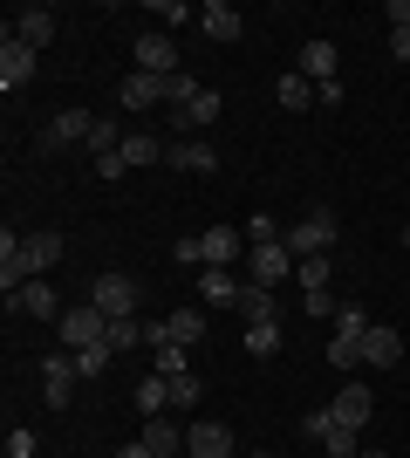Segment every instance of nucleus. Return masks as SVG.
<instances>
[{
    "label": "nucleus",
    "mask_w": 410,
    "mask_h": 458,
    "mask_svg": "<svg viewBox=\"0 0 410 458\" xmlns=\"http://www.w3.org/2000/svg\"><path fill=\"white\" fill-rule=\"evenodd\" d=\"M335 240H342V226H335V212H329V206L301 212V219L288 226V253H294V260H314V253H335Z\"/></svg>",
    "instance_id": "f257e3e1"
},
{
    "label": "nucleus",
    "mask_w": 410,
    "mask_h": 458,
    "mask_svg": "<svg viewBox=\"0 0 410 458\" xmlns=\"http://www.w3.org/2000/svg\"><path fill=\"white\" fill-rule=\"evenodd\" d=\"M55 328H62V343H69V349H103V335H110V315H103L96 301H69Z\"/></svg>",
    "instance_id": "f03ea898"
},
{
    "label": "nucleus",
    "mask_w": 410,
    "mask_h": 458,
    "mask_svg": "<svg viewBox=\"0 0 410 458\" xmlns=\"http://www.w3.org/2000/svg\"><path fill=\"white\" fill-rule=\"evenodd\" d=\"M62 308H69V301L48 287V274H35L21 294H7V315H28V322H62Z\"/></svg>",
    "instance_id": "7ed1b4c3"
},
{
    "label": "nucleus",
    "mask_w": 410,
    "mask_h": 458,
    "mask_svg": "<svg viewBox=\"0 0 410 458\" xmlns=\"http://www.w3.org/2000/svg\"><path fill=\"white\" fill-rule=\"evenodd\" d=\"M7 35L14 41H28V48H48V41L62 35V21H55V7H41V0H28V7H14V21H7Z\"/></svg>",
    "instance_id": "20e7f679"
},
{
    "label": "nucleus",
    "mask_w": 410,
    "mask_h": 458,
    "mask_svg": "<svg viewBox=\"0 0 410 458\" xmlns=\"http://www.w3.org/2000/svg\"><path fill=\"white\" fill-rule=\"evenodd\" d=\"M294 274V253H288V240H267V247H247V281L254 287H280Z\"/></svg>",
    "instance_id": "39448f33"
},
{
    "label": "nucleus",
    "mask_w": 410,
    "mask_h": 458,
    "mask_svg": "<svg viewBox=\"0 0 410 458\" xmlns=\"http://www.w3.org/2000/svg\"><path fill=\"white\" fill-rule=\"evenodd\" d=\"M164 165H172V172H192V178H213L219 172V144L213 137H172Z\"/></svg>",
    "instance_id": "423d86ee"
},
{
    "label": "nucleus",
    "mask_w": 410,
    "mask_h": 458,
    "mask_svg": "<svg viewBox=\"0 0 410 458\" xmlns=\"http://www.w3.org/2000/svg\"><path fill=\"white\" fill-rule=\"evenodd\" d=\"M89 301H96L110 322H123V315H137V281L130 274H96V281H89Z\"/></svg>",
    "instance_id": "0eeeda50"
},
{
    "label": "nucleus",
    "mask_w": 410,
    "mask_h": 458,
    "mask_svg": "<svg viewBox=\"0 0 410 458\" xmlns=\"http://www.w3.org/2000/svg\"><path fill=\"white\" fill-rule=\"evenodd\" d=\"M137 69H144V76H178V69H185V62H178V41L164 35V28H151V35H137Z\"/></svg>",
    "instance_id": "6e6552de"
},
{
    "label": "nucleus",
    "mask_w": 410,
    "mask_h": 458,
    "mask_svg": "<svg viewBox=\"0 0 410 458\" xmlns=\"http://www.w3.org/2000/svg\"><path fill=\"white\" fill-rule=\"evenodd\" d=\"M82 383V369H76V356H41V403L48 411H69V390Z\"/></svg>",
    "instance_id": "1a4fd4ad"
},
{
    "label": "nucleus",
    "mask_w": 410,
    "mask_h": 458,
    "mask_svg": "<svg viewBox=\"0 0 410 458\" xmlns=\"http://www.w3.org/2000/svg\"><path fill=\"white\" fill-rule=\"evenodd\" d=\"M35 48H28V41H14V35H7V41H0V89H7V96H21V89H28V82H35Z\"/></svg>",
    "instance_id": "9d476101"
},
{
    "label": "nucleus",
    "mask_w": 410,
    "mask_h": 458,
    "mask_svg": "<svg viewBox=\"0 0 410 458\" xmlns=\"http://www.w3.org/2000/svg\"><path fill=\"white\" fill-rule=\"evenodd\" d=\"M28 281H35V267H28V240H21V233H0V294H21Z\"/></svg>",
    "instance_id": "9b49d317"
},
{
    "label": "nucleus",
    "mask_w": 410,
    "mask_h": 458,
    "mask_svg": "<svg viewBox=\"0 0 410 458\" xmlns=\"http://www.w3.org/2000/svg\"><path fill=\"white\" fill-rule=\"evenodd\" d=\"M329 411H335V424H349V431H363V424L376 418V390H370V383H342Z\"/></svg>",
    "instance_id": "f8f14e48"
},
{
    "label": "nucleus",
    "mask_w": 410,
    "mask_h": 458,
    "mask_svg": "<svg viewBox=\"0 0 410 458\" xmlns=\"http://www.w3.org/2000/svg\"><path fill=\"white\" fill-rule=\"evenodd\" d=\"M294 69H301L314 89H322V82H342V76H335V69H342V48L314 35V41H301V62H294Z\"/></svg>",
    "instance_id": "ddd939ff"
},
{
    "label": "nucleus",
    "mask_w": 410,
    "mask_h": 458,
    "mask_svg": "<svg viewBox=\"0 0 410 458\" xmlns=\"http://www.w3.org/2000/svg\"><path fill=\"white\" fill-rule=\"evenodd\" d=\"M185 452L192 458H233V431H226L219 418H198L192 431H185Z\"/></svg>",
    "instance_id": "4468645a"
},
{
    "label": "nucleus",
    "mask_w": 410,
    "mask_h": 458,
    "mask_svg": "<svg viewBox=\"0 0 410 458\" xmlns=\"http://www.w3.org/2000/svg\"><path fill=\"white\" fill-rule=\"evenodd\" d=\"M117 103L123 110H157V103H164V76H144V69L117 76Z\"/></svg>",
    "instance_id": "2eb2a0df"
},
{
    "label": "nucleus",
    "mask_w": 410,
    "mask_h": 458,
    "mask_svg": "<svg viewBox=\"0 0 410 458\" xmlns=\"http://www.w3.org/2000/svg\"><path fill=\"white\" fill-rule=\"evenodd\" d=\"M89 131H96V116H89V110H62V116H48V131H41V151H62V144H82Z\"/></svg>",
    "instance_id": "dca6fc26"
},
{
    "label": "nucleus",
    "mask_w": 410,
    "mask_h": 458,
    "mask_svg": "<svg viewBox=\"0 0 410 458\" xmlns=\"http://www.w3.org/2000/svg\"><path fill=\"white\" fill-rule=\"evenodd\" d=\"M239 287L247 281H233V267H198V301L205 308H239Z\"/></svg>",
    "instance_id": "f3484780"
},
{
    "label": "nucleus",
    "mask_w": 410,
    "mask_h": 458,
    "mask_svg": "<svg viewBox=\"0 0 410 458\" xmlns=\"http://www.w3.org/2000/svg\"><path fill=\"white\" fill-rule=\"evenodd\" d=\"M239 247H247V233H233V226H205L198 233V260H205V267H233Z\"/></svg>",
    "instance_id": "a211bd4d"
},
{
    "label": "nucleus",
    "mask_w": 410,
    "mask_h": 458,
    "mask_svg": "<svg viewBox=\"0 0 410 458\" xmlns=\"http://www.w3.org/2000/svg\"><path fill=\"white\" fill-rule=\"evenodd\" d=\"M198 28H205V41H239L247 35V21H239L226 0H205V7H198Z\"/></svg>",
    "instance_id": "6ab92c4d"
},
{
    "label": "nucleus",
    "mask_w": 410,
    "mask_h": 458,
    "mask_svg": "<svg viewBox=\"0 0 410 458\" xmlns=\"http://www.w3.org/2000/svg\"><path fill=\"white\" fill-rule=\"evenodd\" d=\"M363 363H376V369H397V363H404V335L376 322L370 335H363Z\"/></svg>",
    "instance_id": "aec40b11"
},
{
    "label": "nucleus",
    "mask_w": 410,
    "mask_h": 458,
    "mask_svg": "<svg viewBox=\"0 0 410 458\" xmlns=\"http://www.w3.org/2000/svg\"><path fill=\"white\" fill-rule=\"evenodd\" d=\"M219 123V89H198L185 110H172V131H213Z\"/></svg>",
    "instance_id": "412c9836"
},
{
    "label": "nucleus",
    "mask_w": 410,
    "mask_h": 458,
    "mask_svg": "<svg viewBox=\"0 0 410 458\" xmlns=\"http://www.w3.org/2000/svg\"><path fill=\"white\" fill-rule=\"evenodd\" d=\"M164 151H172V144H164V137H157V131H130V137H123V165H130V172H137V165H164Z\"/></svg>",
    "instance_id": "4be33fe9"
},
{
    "label": "nucleus",
    "mask_w": 410,
    "mask_h": 458,
    "mask_svg": "<svg viewBox=\"0 0 410 458\" xmlns=\"http://www.w3.org/2000/svg\"><path fill=\"white\" fill-rule=\"evenodd\" d=\"M164 328H172V343H178V349L205 343V308H172V315H164Z\"/></svg>",
    "instance_id": "5701e85b"
},
{
    "label": "nucleus",
    "mask_w": 410,
    "mask_h": 458,
    "mask_svg": "<svg viewBox=\"0 0 410 458\" xmlns=\"http://www.w3.org/2000/svg\"><path fill=\"white\" fill-rule=\"evenodd\" d=\"M21 240H28V267H35V274H48L62 260V233L41 226V233H21Z\"/></svg>",
    "instance_id": "b1692460"
},
{
    "label": "nucleus",
    "mask_w": 410,
    "mask_h": 458,
    "mask_svg": "<svg viewBox=\"0 0 410 458\" xmlns=\"http://www.w3.org/2000/svg\"><path fill=\"white\" fill-rule=\"evenodd\" d=\"M130 403L144 411V418H164V403H172V377H144L130 390Z\"/></svg>",
    "instance_id": "393cba45"
},
{
    "label": "nucleus",
    "mask_w": 410,
    "mask_h": 458,
    "mask_svg": "<svg viewBox=\"0 0 410 458\" xmlns=\"http://www.w3.org/2000/svg\"><path fill=\"white\" fill-rule=\"evenodd\" d=\"M144 445H151L157 458H178V452H185V438H178L172 418H144Z\"/></svg>",
    "instance_id": "a878e982"
},
{
    "label": "nucleus",
    "mask_w": 410,
    "mask_h": 458,
    "mask_svg": "<svg viewBox=\"0 0 410 458\" xmlns=\"http://www.w3.org/2000/svg\"><path fill=\"white\" fill-rule=\"evenodd\" d=\"M294 281H301V294H322V287L335 281V260H329V253H314V260H294Z\"/></svg>",
    "instance_id": "bb28decb"
},
{
    "label": "nucleus",
    "mask_w": 410,
    "mask_h": 458,
    "mask_svg": "<svg viewBox=\"0 0 410 458\" xmlns=\"http://www.w3.org/2000/svg\"><path fill=\"white\" fill-rule=\"evenodd\" d=\"M247 356H260V363H267V356H280V322H247Z\"/></svg>",
    "instance_id": "cd10ccee"
},
{
    "label": "nucleus",
    "mask_w": 410,
    "mask_h": 458,
    "mask_svg": "<svg viewBox=\"0 0 410 458\" xmlns=\"http://www.w3.org/2000/svg\"><path fill=\"white\" fill-rule=\"evenodd\" d=\"M233 315H247V322H273V287H254V281H247Z\"/></svg>",
    "instance_id": "c85d7f7f"
},
{
    "label": "nucleus",
    "mask_w": 410,
    "mask_h": 458,
    "mask_svg": "<svg viewBox=\"0 0 410 458\" xmlns=\"http://www.w3.org/2000/svg\"><path fill=\"white\" fill-rule=\"evenodd\" d=\"M273 96H280V110H308V103H314V82L301 76V69H294V76H280V82H273Z\"/></svg>",
    "instance_id": "c756f323"
},
{
    "label": "nucleus",
    "mask_w": 410,
    "mask_h": 458,
    "mask_svg": "<svg viewBox=\"0 0 410 458\" xmlns=\"http://www.w3.org/2000/svg\"><path fill=\"white\" fill-rule=\"evenodd\" d=\"M322 452H329V458H363V431H349V424H329V431H322Z\"/></svg>",
    "instance_id": "7c9ffc66"
},
{
    "label": "nucleus",
    "mask_w": 410,
    "mask_h": 458,
    "mask_svg": "<svg viewBox=\"0 0 410 458\" xmlns=\"http://www.w3.org/2000/svg\"><path fill=\"white\" fill-rule=\"evenodd\" d=\"M103 349H110V356H123V349H144V322H137V315H123V322H110V335H103Z\"/></svg>",
    "instance_id": "2f4dec72"
},
{
    "label": "nucleus",
    "mask_w": 410,
    "mask_h": 458,
    "mask_svg": "<svg viewBox=\"0 0 410 458\" xmlns=\"http://www.w3.org/2000/svg\"><path fill=\"white\" fill-rule=\"evenodd\" d=\"M370 315H363V308H356V301H342V315H335V343H363V335H370Z\"/></svg>",
    "instance_id": "473e14b6"
},
{
    "label": "nucleus",
    "mask_w": 410,
    "mask_h": 458,
    "mask_svg": "<svg viewBox=\"0 0 410 458\" xmlns=\"http://www.w3.org/2000/svg\"><path fill=\"white\" fill-rule=\"evenodd\" d=\"M110 363H117L110 349H76V369H82V383H96V377H103Z\"/></svg>",
    "instance_id": "72a5a7b5"
},
{
    "label": "nucleus",
    "mask_w": 410,
    "mask_h": 458,
    "mask_svg": "<svg viewBox=\"0 0 410 458\" xmlns=\"http://www.w3.org/2000/svg\"><path fill=\"white\" fill-rule=\"evenodd\" d=\"M356 363H363V343H329V369L335 377H349Z\"/></svg>",
    "instance_id": "f704fd0d"
},
{
    "label": "nucleus",
    "mask_w": 410,
    "mask_h": 458,
    "mask_svg": "<svg viewBox=\"0 0 410 458\" xmlns=\"http://www.w3.org/2000/svg\"><path fill=\"white\" fill-rule=\"evenodd\" d=\"M205 397V383H198V369H185V377H172V403L185 411V403H198Z\"/></svg>",
    "instance_id": "c9c22d12"
},
{
    "label": "nucleus",
    "mask_w": 410,
    "mask_h": 458,
    "mask_svg": "<svg viewBox=\"0 0 410 458\" xmlns=\"http://www.w3.org/2000/svg\"><path fill=\"white\" fill-rule=\"evenodd\" d=\"M239 233H247V247H267V240H280V226H273L267 212H254V219H247Z\"/></svg>",
    "instance_id": "e433bc0d"
},
{
    "label": "nucleus",
    "mask_w": 410,
    "mask_h": 458,
    "mask_svg": "<svg viewBox=\"0 0 410 458\" xmlns=\"http://www.w3.org/2000/svg\"><path fill=\"white\" fill-rule=\"evenodd\" d=\"M7 458H35V431H28V424L7 431Z\"/></svg>",
    "instance_id": "4c0bfd02"
},
{
    "label": "nucleus",
    "mask_w": 410,
    "mask_h": 458,
    "mask_svg": "<svg viewBox=\"0 0 410 458\" xmlns=\"http://www.w3.org/2000/svg\"><path fill=\"white\" fill-rule=\"evenodd\" d=\"M329 424H335V411H329V403H322V411H308V418H301V431H308V438L322 445V431H329Z\"/></svg>",
    "instance_id": "58836bf2"
},
{
    "label": "nucleus",
    "mask_w": 410,
    "mask_h": 458,
    "mask_svg": "<svg viewBox=\"0 0 410 458\" xmlns=\"http://www.w3.org/2000/svg\"><path fill=\"white\" fill-rule=\"evenodd\" d=\"M157 14H164V21H198V7H185V0H157Z\"/></svg>",
    "instance_id": "ea45409f"
},
{
    "label": "nucleus",
    "mask_w": 410,
    "mask_h": 458,
    "mask_svg": "<svg viewBox=\"0 0 410 458\" xmlns=\"http://www.w3.org/2000/svg\"><path fill=\"white\" fill-rule=\"evenodd\" d=\"M390 48H397V62H410V28H390Z\"/></svg>",
    "instance_id": "a19ab883"
},
{
    "label": "nucleus",
    "mask_w": 410,
    "mask_h": 458,
    "mask_svg": "<svg viewBox=\"0 0 410 458\" xmlns=\"http://www.w3.org/2000/svg\"><path fill=\"white\" fill-rule=\"evenodd\" d=\"M390 28H410V0H390Z\"/></svg>",
    "instance_id": "79ce46f5"
},
{
    "label": "nucleus",
    "mask_w": 410,
    "mask_h": 458,
    "mask_svg": "<svg viewBox=\"0 0 410 458\" xmlns=\"http://www.w3.org/2000/svg\"><path fill=\"white\" fill-rule=\"evenodd\" d=\"M117 458H157V452H151V445H144V438H137V445H123Z\"/></svg>",
    "instance_id": "37998d69"
},
{
    "label": "nucleus",
    "mask_w": 410,
    "mask_h": 458,
    "mask_svg": "<svg viewBox=\"0 0 410 458\" xmlns=\"http://www.w3.org/2000/svg\"><path fill=\"white\" fill-rule=\"evenodd\" d=\"M397 247H410V226H404V233H397Z\"/></svg>",
    "instance_id": "c03bdc74"
},
{
    "label": "nucleus",
    "mask_w": 410,
    "mask_h": 458,
    "mask_svg": "<svg viewBox=\"0 0 410 458\" xmlns=\"http://www.w3.org/2000/svg\"><path fill=\"white\" fill-rule=\"evenodd\" d=\"M363 458H390V452H363Z\"/></svg>",
    "instance_id": "a18cd8bd"
},
{
    "label": "nucleus",
    "mask_w": 410,
    "mask_h": 458,
    "mask_svg": "<svg viewBox=\"0 0 410 458\" xmlns=\"http://www.w3.org/2000/svg\"><path fill=\"white\" fill-rule=\"evenodd\" d=\"M254 458H273V452H254Z\"/></svg>",
    "instance_id": "49530a36"
},
{
    "label": "nucleus",
    "mask_w": 410,
    "mask_h": 458,
    "mask_svg": "<svg viewBox=\"0 0 410 458\" xmlns=\"http://www.w3.org/2000/svg\"><path fill=\"white\" fill-rule=\"evenodd\" d=\"M178 458H192V452H178Z\"/></svg>",
    "instance_id": "de8ad7c7"
}]
</instances>
